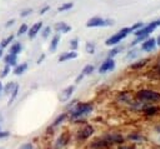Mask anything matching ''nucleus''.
I'll use <instances>...</instances> for the list:
<instances>
[{"instance_id": "1", "label": "nucleus", "mask_w": 160, "mask_h": 149, "mask_svg": "<svg viewBox=\"0 0 160 149\" xmlns=\"http://www.w3.org/2000/svg\"><path fill=\"white\" fill-rule=\"evenodd\" d=\"M94 109L91 103H78L71 110H70V118L71 119H80L84 115H88Z\"/></svg>"}, {"instance_id": "2", "label": "nucleus", "mask_w": 160, "mask_h": 149, "mask_svg": "<svg viewBox=\"0 0 160 149\" xmlns=\"http://www.w3.org/2000/svg\"><path fill=\"white\" fill-rule=\"evenodd\" d=\"M136 96L140 100H144V101H156V100H160V93L154 91V90H149V89L139 90Z\"/></svg>"}, {"instance_id": "3", "label": "nucleus", "mask_w": 160, "mask_h": 149, "mask_svg": "<svg viewBox=\"0 0 160 149\" xmlns=\"http://www.w3.org/2000/svg\"><path fill=\"white\" fill-rule=\"evenodd\" d=\"M129 33H131L130 28H124V29H121L119 33H116V34H114L112 36L108 38V39L105 40V44H106V45H115V44L120 43Z\"/></svg>"}, {"instance_id": "4", "label": "nucleus", "mask_w": 160, "mask_h": 149, "mask_svg": "<svg viewBox=\"0 0 160 149\" xmlns=\"http://www.w3.org/2000/svg\"><path fill=\"white\" fill-rule=\"evenodd\" d=\"M114 25V21L110 20V19H102V18H99V16H95V18H91L88 23H86V26L88 28H98V26H111Z\"/></svg>"}, {"instance_id": "5", "label": "nucleus", "mask_w": 160, "mask_h": 149, "mask_svg": "<svg viewBox=\"0 0 160 149\" xmlns=\"http://www.w3.org/2000/svg\"><path fill=\"white\" fill-rule=\"evenodd\" d=\"M92 133H94L92 125L86 124V125H84V126L78 131V140H85V139L90 138V136L92 135Z\"/></svg>"}, {"instance_id": "6", "label": "nucleus", "mask_w": 160, "mask_h": 149, "mask_svg": "<svg viewBox=\"0 0 160 149\" xmlns=\"http://www.w3.org/2000/svg\"><path fill=\"white\" fill-rule=\"evenodd\" d=\"M102 138L106 141H109L110 144H121V143H124V136L120 133H108Z\"/></svg>"}, {"instance_id": "7", "label": "nucleus", "mask_w": 160, "mask_h": 149, "mask_svg": "<svg viewBox=\"0 0 160 149\" xmlns=\"http://www.w3.org/2000/svg\"><path fill=\"white\" fill-rule=\"evenodd\" d=\"M74 90H75V86L74 85H70V86H66L61 93H60V95H59V100L61 101V103H65V101H68L69 99H70V96L72 95V93H74Z\"/></svg>"}, {"instance_id": "8", "label": "nucleus", "mask_w": 160, "mask_h": 149, "mask_svg": "<svg viewBox=\"0 0 160 149\" xmlns=\"http://www.w3.org/2000/svg\"><path fill=\"white\" fill-rule=\"evenodd\" d=\"M69 140H70L69 133H68V131L62 133V134L58 138V140H56V143H55V149H61V148H64V146L69 143Z\"/></svg>"}, {"instance_id": "9", "label": "nucleus", "mask_w": 160, "mask_h": 149, "mask_svg": "<svg viewBox=\"0 0 160 149\" xmlns=\"http://www.w3.org/2000/svg\"><path fill=\"white\" fill-rule=\"evenodd\" d=\"M115 68V63H114V60L112 59H110V58H108L101 65H100V68H99V73H105V71H110V70H112Z\"/></svg>"}, {"instance_id": "10", "label": "nucleus", "mask_w": 160, "mask_h": 149, "mask_svg": "<svg viewBox=\"0 0 160 149\" xmlns=\"http://www.w3.org/2000/svg\"><path fill=\"white\" fill-rule=\"evenodd\" d=\"M90 146L94 148V149H104V148L111 146V144H110L109 141H106L104 138H101V139H99V140H94V141L90 144Z\"/></svg>"}, {"instance_id": "11", "label": "nucleus", "mask_w": 160, "mask_h": 149, "mask_svg": "<svg viewBox=\"0 0 160 149\" xmlns=\"http://www.w3.org/2000/svg\"><path fill=\"white\" fill-rule=\"evenodd\" d=\"M155 46H156V40L154 38H150V39H148L142 43L141 49L145 50V51H152L155 49Z\"/></svg>"}, {"instance_id": "12", "label": "nucleus", "mask_w": 160, "mask_h": 149, "mask_svg": "<svg viewBox=\"0 0 160 149\" xmlns=\"http://www.w3.org/2000/svg\"><path fill=\"white\" fill-rule=\"evenodd\" d=\"M41 26H42V23H41V21H39V23H35V24H34V25L30 28V30L28 31V35H29V38H30V39L35 38V36L38 35V33L40 31Z\"/></svg>"}, {"instance_id": "13", "label": "nucleus", "mask_w": 160, "mask_h": 149, "mask_svg": "<svg viewBox=\"0 0 160 149\" xmlns=\"http://www.w3.org/2000/svg\"><path fill=\"white\" fill-rule=\"evenodd\" d=\"M54 29L56 30V33H68V31H70V30H71V26H69V25H66L65 23L60 21V23L55 24Z\"/></svg>"}, {"instance_id": "14", "label": "nucleus", "mask_w": 160, "mask_h": 149, "mask_svg": "<svg viewBox=\"0 0 160 149\" xmlns=\"http://www.w3.org/2000/svg\"><path fill=\"white\" fill-rule=\"evenodd\" d=\"M78 56V53L76 51H70V53H62L60 56H59V61L62 63V61H66V60H71V59H75Z\"/></svg>"}, {"instance_id": "15", "label": "nucleus", "mask_w": 160, "mask_h": 149, "mask_svg": "<svg viewBox=\"0 0 160 149\" xmlns=\"http://www.w3.org/2000/svg\"><path fill=\"white\" fill-rule=\"evenodd\" d=\"M5 64L6 65H16V63H18V55H14V54H8L6 56H5Z\"/></svg>"}, {"instance_id": "16", "label": "nucleus", "mask_w": 160, "mask_h": 149, "mask_svg": "<svg viewBox=\"0 0 160 149\" xmlns=\"http://www.w3.org/2000/svg\"><path fill=\"white\" fill-rule=\"evenodd\" d=\"M26 69H28V64H26V63H21L20 65H16V66H15L14 74H15V75H20V74H22Z\"/></svg>"}, {"instance_id": "17", "label": "nucleus", "mask_w": 160, "mask_h": 149, "mask_svg": "<svg viewBox=\"0 0 160 149\" xmlns=\"http://www.w3.org/2000/svg\"><path fill=\"white\" fill-rule=\"evenodd\" d=\"M21 49H22L21 44H20V43H15V44H12V45H11L9 54H14V55H18V54L21 51Z\"/></svg>"}, {"instance_id": "18", "label": "nucleus", "mask_w": 160, "mask_h": 149, "mask_svg": "<svg viewBox=\"0 0 160 149\" xmlns=\"http://www.w3.org/2000/svg\"><path fill=\"white\" fill-rule=\"evenodd\" d=\"M60 41V36L59 35H55L52 39H51V43H50V46H49V50L50 51H55L56 50V46Z\"/></svg>"}, {"instance_id": "19", "label": "nucleus", "mask_w": 160, "mask_h": 149, "mask_svg": "<svg viewBox=\"0 0 160 149\" xmlns=\"http://www.w3.org/2000/svg\"><path fill=\"white\" fill-rule=\"evenodd\" d=\"M159 108L158 106H148L144 109V114L145 115H155L156 113H159Z\"/></svg>"}, {"instance_id": "20", "label": "nucleus", "mask_w": 160, "mask_h": 149, "mask_svg": "<svg viewBox=\"0 0 160 149\" xmlns=\"http://www.w3.org/2000/svg\"><path fill=\"white\" fill-rule=\"evenodd\" d=\"M128 138L132 141H142L144 140V136L140 133H131V134L128 135Z\"/></svg>"}, {"instance_id": "21", "label": "nucleus", "mask_w": 160, "mask_h": 149, "mask_svg": "<svg viewBox=\"0 0 160 149\" xmlns=\"http://www.w3.org/2000/svg\"><path fill=\"white\" fill-rule=\"evenodd\" d=\"M94 71V65H86L84 69H82V71H81V75L82 76H86V75H90L91 73Z\"/></svg>"}, {"instance_id": "22", "label": "nucleus", "mask_w": 160, "mask_h": 149, "mask_svg": "<svg viewBox=\"0 0 160 149\" xmlns=\"http://www.w3.org/2000/svg\"><path fill=\"white\" fill-rule=\"evenodd\" d=\"M15 86H16V84H15L14 81L8 83V84H6V86L4 88V93H5V94H10V93H11V91L15 89Z\"/></svg>"}, {"instance_id": "23", "label": "nucleus", "mask_w": 160, "mask_h": 149, "mask_svg": "<svg viewBox=\"0 0 160 149\" xmlns=\"http://www.w3.org/2000/svg\"><path fill=\"white\" fill-rule=\"evenodd\" d=\"M66 116H68V114H66V113H62V114H60V115H59V116H58V118L54 120V124H52V125H54V126H56V125L61 124V123H62V121L66 119Z\"/></svg>"}, {"instance_id": "24", "label": "nucleus", "mask_w": 160, "mask_h": 149, "mask_svg": "<svg viewBox=\"0 0 160 149\" xmlns=\"http://www.w3.org/2000/svg\"><path fill=\"white\" fill-rule=\"evenodd\" d=\"M12 39H14V35H9V36H6L5 39H2V40H1V44H0L1 49H2V48H5V46H8V45L12 41Z\"/></svg>"}, {"instance_id": "25", "label": "nucleus", "mask_w": 160, "mask_h": 149, "mask_svg": "<svg viewBox=\"0 0 160 149\" xmlns=\"http://www.w3.org/2000/svg\"><path fill=\"white\" fill-rule=\"evenodd\" d=\"M85 50L89 54H94V51H95V44L91 43V41H88L86 45H85Z\"/></svg>"}, {"instance_id": "26", "label": "nucleus", "mask_w": 160, "mask_h": 149, "mask_svg": "<svg viewBox=\"0 0 160 149\" xmlns=\"http://www.w3.org/2000/svg\"><path fill=\"white\" fill-rule=\"evenodd\" d=\"M146 61H148V59H141L140 61H136L135 64H131V69H139V68H141V66H144L145 64H146Z\"/></svg>"}, {"instance_id": "27", "label": "nucleus", "mask_w": 160, "mask_h": 149, "mask_svg": "<svg viewBox=\"0 0 160 149\" xmlns=\"http://www.w3.org/2000/svg\"><path fill=\"white\" fill-rule=\"evenodd\" d=\"M72 6H74V4H72V3H65V4L60 5V6L58 8V10H59V11H65V10H69V9H71Z\"/></svg>"}, {"instance_id": "28", "label": "nucleus", "mask_w": 160, "mask_h": 149, "mask_svg": "<svg viewBox=\"0 0 160 149\" xmlns=\"http://www.w3.org/2000/svg\"><path fill=\"white\" fill-rule=\"evenodd\" d=\"M18 93H19V85L16 84V86H15V89L11 91V96H10V99H9V105L15 100V98H16V95H18Z\"/></svg>"}, {"instance_id": "29", "label": "nucleus", "mask_w": 160, "mask_h": 149, "mask_svg": "<svg viewBox=\"0 0 160 149\" xmlns=\"http://www.w3.org/2000/svg\"><path fill=\"white\" fill-rule=\"evenodd\" d=\"M122 50V46H116V48H114L112 50H110V53H109V58L110 59H112L118 53H120Z\"/></svg>"}, {"instance_id": "30", "label": "nucleus", "mask_w": 160, "mask_h": 149, "mask_svg": "<svg viewBox=\"0 0 160 149\" xmlns=\"http://www.w3.org/2000/svg\"><path fill=\"white\" fill-rule=\"evenodd\" d=\"M141 28H144V24L140 21V23H136V24H134L132 26H130V30H131V33H135L136 30H139V29H141Z\"/></svg>"}, {"instance_id": "31", "label": "nucleus", "mask_w": 160, "mask_h": 149, "mask_svg": "<svg viewBox=\"0 0 160 149\" xmlns=\"http://www.w3.org/2000/svg\"><path fill=\"white\" fill-rule=\"evenodd\" d=\"M28 31V25L26 24H22L20 28H19V30H18V35H22V34H25Z\"/></svg>"}, {"instance_id": "32", "label": "nucleus", "mask_w": 160, "mask_h": 149, "mask_svg": "<svg viewBox=\"0 0 160 149\" xmlns=\"http://www.w3.org/2000/svg\"><path fill=\"white\" fill-rule=\"evenodd\" d=\"M9 73H10V66H9V65H5V68L2 69V71H1V74H0V78H5Z\"/></svg>"}, {"instance_id": "33", "label": "nucleus", "mask_w": 160, "mask_h": 149, "mask_svg": "<svg viewBox=\"0 0 160 149\" xmlns=\"http://www.w3.org/2000/svg\"><path fill=\"white\" fill-rule=\"evenodd\" d=\"M50 31H51V28H50V26L44 28V30H42V38H48L49 34H50Z\"/></svg>"}, {"instance_id": "34", "label": "nucleus", "mask_w": 160, "mask_h": 149, "mask_svg": "<svg viewBox=\"0 0 160 149\" xmlns=\"http://www.w3.org/2000/svg\"><path fill=\"white\" fill-rule=\"evenodd\" d=\"M70 48L72 49V51H75V49L78 48V39H72L70 41Z\"/></svg>"}, {"instance_id": "35", "label": "nucleus", "mask_w": 160, "mask_h": 149, "mask_svg": "<svg viewBox=\"0 0 160 149\" xmlns=\"http://www.w3.org/2000/svg\"><path fill=\"white\" fill-rule=\"evenodd\" d=\"M138 55V50H131V51H129V54L126 55V59H132V58H135Z\"/></svg>"}, {"instance_id": "36", "label": "nucleus", "mask_w": 160, "mask_h": 149, "mask_svg": "<svg viewBox=\"0 0 160 149\" xmlns=\"http://www.w3.org/2000/svg\"><path fill=\"white\" fill-rule=\"evenodd\" d=\"M144 39H145V36H136V39H135V40H134V41H132V43H131L130 45H131V46H134V45H136L138 43H140V41H142Z\"/></svg>"}, {"instance_id": "37", "label": "nucleus", "mask_w": 160, "mask_h": 149, "mask_svg": "<svg viewBox=\"0 0 160 149\" xmlns=\"http://www.w3.org/2000/svg\"><path fill=\"white\" fill-rule=\"evenodd\" d=\"M19 149H34V148H32V143H25V144H22Z\"/></svg>"}, {"instance_id": "38", "label": "nucleus", "mask_w": 160, "mask_h": 149, "mask_svg": "<svg viewBox=\"0 0 160 149\" xmlns=\"http://www.w3.org/2000/svg\"><path fill=\"white\" fill-rule=\"evenodd\" d=\"M31 9H25V10H22L21 13H20V16H28L29 14H31Z\"/></svg>"}, {"instance_id": "39", "label": "nucleus", "mask_w": 160, "mask_h": 149, "mask_svg": "<svg viewBox=\"0 0 160 149\" xmlns=\"http://www.w3.org/2000/svg\"><path fill=\"white\" fill-rule=\"evenodd\" d=\"M9 135H10L9 131H0V139H2V138H8Z\"/></svg>"}, {"instance_id": "40", "label": "nucleus", "mask_w": 160, "mask_h": 149, "mask_svg": "<svg viewBox=\"0 0 160 149\" xmlns=\"http://www.w3.org/2000/svg\"><path fill=\"white\" fill-rule=\"evenodd\" d=\"M49 9H50V6H48V5H46V6H44V8L40 10V14H45V13H46Z\"/></svg>"}, {"instance_id": "41", "label": "nucleus", "mask_w": 160, "mask_h": 149, "mask_svg": "<svg viewBox=\"0 0 160 149\" xmlns=\"http://www.w3.org/2000/svg\"><path fill=\"white\" fill-rule=\"evenodd\" d=\"M44 58H45V55H44V54H42V55H41V56H40V58H39V59H38V64H40V63H41V61H42V60H44Z\"/></svg>"}, {"instance_id": "42", "label": "nucleus", "mask_w": 160, "mask_h": 149, "mask_svg": "<svg viewBox=\"0 0 160 149\" xmlns=\"http://www.w3.org/2000/svg\"><path fill=\"white\" fill-rule=\"evenodd\" d=\"M2 91H4V88H2V84H1V81H0V95H1Z\"/></svg>"}, {"instance_id": "43", "label": "nucleus", "mask_w": 160, "mask_h": 149, "mask_svg": "<svg viewBox=\"0 0 160 149\" xmlns=\"http://www.w3.org/2000/svg\"><path fill=\"white\" fill-rule=\"evenodd\" d=\"M12 24H14V20H10V21H8L6 26H9V25H12Z\"/></svg>"}, {"instance_id": "44", "label": "nucleus", "mask_w": 160, "mask_h": 149, "mask_svg": "<svg viewBox=\"0 0 160 149\" xmlns=\"http://www.w3.org/2000/svg\"><path fill=\"white\" fill-rule=\"evenodd\" d=\"M156 44L160 46V35H159V36H158V39H156Z\"/></svg>"}, {"instance_id": "45", "label": "nucleus", "mask_w": 160, "mask_h": 149, "mask_svg": "<svg viewBox=\"0 0 160 149\" xmlns=\"http://www.w3.org/2000/svg\"><path fill=\"white\" fill-rule=\"evenodd\" d=\"M119 149H129V146H120Z\"/></svg>"}, {"instance_id": "46", "label": "nucleus", "mask_w": 160, "mask_h": 149, "mask_svg": "<svg viewBox=\"0 0 160 149\" xmlns=\"http://www.w3.org/2000/svg\"><path fill=\"white\" fill-rule=\"evenodd\" d=\"M129 149H135V148H134V145H131V146H129Z\"/></svg>"}, {"instance_id": "47", "label": "nucleus", "mask_w": 160, "mask_h": 149, "mask_svg": "<svg viewBox=\"0 0 160 149\" xmlns=\"http://www.w3.org/2000/svg\"><path fill=\"white\" fill-rule=\"evenodd\" d=\"M2 55V49H0V56Z\"/></svg>"}, {"instance_id": "48", "label": "nucleus", "mask_w": 160, "mask_h": 149, "mask_svg": "<svg viewBox=\"0 0 160 149\" xmlns=\"http://www.w3.org/2000/svg\"><path fill=\"white\" fill-rule=\"evenodd\" d=\"M0 126H1V116H0Z\"/></svg>"}, {"instance_id": "49", "label": "nucleus", "mask_w": 160, "mask_h": 149, "mask_svg": "<svg viewBox=\"0 0 160 149\" xmlns=\"http://www.w3.org/2000/svg\"><path fill=\"white\" fill-rule=\"evenodd\" d=\"M0 49H1V46H0Z\"/></svg>"}]
</instances>
